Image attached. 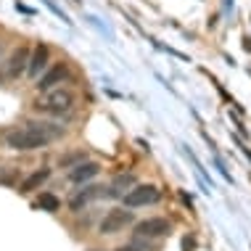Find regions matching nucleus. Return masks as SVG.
<instances>
[{"mask_svg": "<svg viewBox=\"0 0 251 251\" xmlns=\"http://www.w3.org/2000/svg\"><path fill=\"white\" fill-rule=\"evenodd\" d=\"M64 132L58 125H45V122H32L26 127H19V130L8 132V146L16 148V151H35V148L48 146L50 140H56L58 135Z\"/></svg>", "mask_w": 251, "mask_h": 251, "instance_id": "obj_1", "label": "nucleus"}, {"mask_svg": "<svg viewBox=\"0 0 251 251\" xmlns=\"http://www.w3.org/2000/svg\"><path fill=\"white\" fill-rule=\"evenodd\" d=\"M74 106V96L72 90H64V87H53V90H48L43 98L35 103L37 111H48V114H64V111H72Z\"/></svg>", "mask_w": 251, "mask_h": 251, "instance_id": "obj_2", "label": "nucleus"}, {"mask_svg": "<svg viewBox=\"0 0 251 251\" xmlns=\"http://www.w3.org/2000/svg\"><path fill=\"white\" fill-rule=\"evenodd\" d=\"M159 191L153 185H135L125 193V206L127 209H135V206H148V203H156L159 201Z\"/></svg>", "mask_w": 251, "mask_h": 251, "instance_id": "obj_3", "label": "nucleus"}, {"mask_svg": "<svg viewBox=\"0 0 251 251\" xmlns=\"http://www.w3.org/2000/svg\"><path fill=\"white\" fill-rule=\"evenodd\" d=\"M69 77V66L61 61V64H53V66H48L43 74H40V79H37V90L40 93H48V90H53L56 85H64V79Z\"/></svg>", "mask_w": 251, "mask_h": 251, "instance_id": "obj_4", "label": "nucleus"}, {"mask_svg": "<svg viewBox=\"0 0 251 251\" xmlns=\"http://www.w3.org/2000/svg\"><path fill=\"white\" fill-rule=\"evenodd\" d=\"M127 225H132V212H127V209H111V212L103 217V222H100V233L111 235V233L125 230Z\"/></svg>", "mask_w": 251, "mask_h": 251, "instance_id": "obj_5", "label": "nucleus"}, {"mask_svg": "<svg viewBox=\"0 0 251 251\" xmlns=\"http://www.w3.org/2000/svg\"><path fill=\"white\" fill-rule=\"evenodd\" d=\"M169 220L164 217H151V220H143L138 222V227H135V233L138 235H146V238H159V235H167L169 233Z\"/></svg>", "mask_w": 251, "mask_h": 251, "instance_id": "obj_6", "label": "nucleus"}, {"mask_svg": "<svg viewBox=\"0 0 251 251\" xmlns=\"http://www.w3.org/2000/svg\"><path fill=\"white\" fill-rule=\"evenodd\" d=\"M48 56H50V50L45 43L35 45V50H32V56H29V64H26V74H29V77H40V74L48 69Z\"/></svg>", "mask_w": 251, "mask_h": 251, "instance_id": "obj_7", "label": "nucleus"}, {"mask_svg": "<svg viewBox=\"0 0 251 251\" xmlns=\"http://www.w3.org/2000/svg\"><path fill=\"white\" fill-rule=\"evenodd\" d=\"M26 64H29V50L24 48H16L11 53V58H8V72H5V77L8 79H16V77H22V72H26Z\"/></svg>", "mask_w": 251, "mask_h": 251, "instance_id": "obj_8", "label": "nucleus"}, {"mask_svg": "<svg viewBox=\"0 0 251 251\" xmlns=\"http://www.w3.org/2000/svg\"><path fill=\"white\" fill-rule=\"evenodd\" d=\"M98 172H100V167L96 164V161H82V164H77V167L69 172V180H72V182H85V180L96 177Z\"/></svg>", "mask_w": 251, "mask_h": 251, "instance_id": "obj_9", "label": "nucleus"}, {"mask_svg": "<svg viewBox=\"0 0 251 251\" xmlns=\"http://www.w3.org/2000/svg\"><path fill=\"white\" fill-rule=\"evenodd\" d=\"M48 177H50V169H37V172H32L26 180H22L19 191H22V193H32V191H37V188L43 185Z\"/></svg>", "mask_w": 251, "mask_h": 251, "instance_id": "obj_10", "label": "nucleus"}, {"mask_svg": "<svg viewBox=\"0 0 251 251\" xmlns=\"http://www.w3.org/2000/svg\"><path fill=\"white\" fill-rule=\"evenodd\" d=\"M96 196H108V191L106 188H96V185H87V188H82L77 196L72 199V209H79L82 203H87L90 199H96Z\"/></svg>", "mask_w": 251, "mask_h": 251, "instance_id": "obj_11", "label": "nucleus"}, {"mask_svg": "<svg viewBox=\"0 0 251 251\" xmlns=\"http://www.w3.org/2000/svg\"><path fill=\"white\" fill-rule=\"evenodd\" d=\"M132 185H135V177H132V175H119V177L114 180V185L108 188V196H119V193L125 196Z\"/></svg>", "mask_w": 251, "mask_h": 251, "instance_id": "obj_12", "label": "nucleus"}, {"mask_svg": "<svg viewBox=\"0 0 251 251\" xmlns=\"http://www.w3.org/2000/svg\"><path fill=\"white\" fill-rule=\"evenodd\" d=\"M40 206H43L45 212H58L61 201H58L53 193H43V196H40Z\"/></svg>", "mask_w": 251, "mask_h": 251, "instance_id": "obj_13", "label": "nucleus"}, {"mask_svg": "<svg viewBox=\"0 0 251 251\" xmlns=\"http://www.w3.org/2000/svg\"><path fill=\"white\" fill-rule=\"evenodd\" d=\"M77 161H85V151H77V153H69V156H61L58 164H61V167H72V164H77Z\"/></svg>", "mask_w": 251, "mask_h": 251, "instance_id": "obj_14", "label": "nucleus"}, {"mask_svg": "<svg viewBox=\"0 0 251 251\" xmlns=\"http://www.w3.org/2000/svg\"><path fill=\"white\" fill-rule=\"evenodd\" d=\"M117 251H138V249H132V246H122V249H117Z\"/></svg>", "mask_w": 251, "mask_h": 251, "instance_id": "obj_15", "label": "nucleus"}, {"mask_svg": "<svg viewBox=\"0 0 251 251\" xmlns=\"http://www.w3.org/2000/svg\"><path fill=\"white\" fill-rule=\"evenodd\" d=\"M246 50H251V37H246Z\"/></svg>", "mask_w": 251, "mask_h": 251, "instance_id": "obj_16", "label": "nucleus"}]
</instances>
